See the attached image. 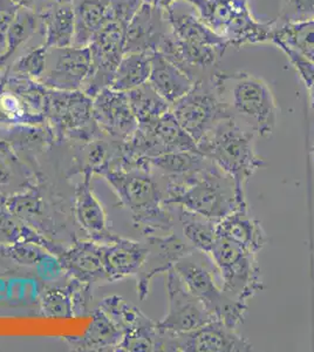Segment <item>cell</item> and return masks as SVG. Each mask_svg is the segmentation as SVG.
Returning a JSON list of instances; mask_svg holds the SVG:
<instances>
[{
    "label": "cell",
    "mask_w": 314,
    "mask_h": 352,
    "mask_svg": "<svg viewBox=\"0 0 314 352\" xmlns=\"http://www.w3.org/2000/svg\"><path fill=\"white\" fill-rule=\"evenodd\" d=\"M170 25L171 34L179 41L192 43V44L208 45L227 50L229 47L227 41L222 36L216 34L211 28H208L203 21L194 14H179L171 8L166 12Z\"/></svg>",
    "instance_id": "cell-28"
},
{
    "label": "cell",
    "mask_w": 314,
    "mask_h": 352,
    "mask_svg": "<svg viewBox=\"0 0 314 352\" xmlns=\"http://www.w3.org/2000/svg\"><path fill=\"white\" fill-rule=\"evenodd\" d=\"M151 169L156 168L166 179H177L205 168L210 160L201 152H171L148 159Z\"/></svg>",
    "instance_id": "cell-33"
},
{
    "label": "cell",
    "mask_w": 314,
    "mask_h": 352,
    "mask_svg": "<svg viewBox=\"0 0 314 352\" xmlns=\"http://www.w3.org/2000/svg\"><path fill=\"white\" fill-rule=\"evenodd\" d=\"M47 88L10 71L0 78V124L41 127L46 124Z\"/></svg>",
    "instance_id": "cell-8"
},
{
    "label": "cell",
    "mask_w": 314,
    "mask_h": 352,
    "mask_svg": "<svg viewBox=\"0 0 314 352\" xmlns=\"http://www.w3.org/2000/svg\"><path fill=\"white\" fill-rule=\"evenodd\" d=\"M3 202L5 207L24 223L31 226L38 232L44 228L46 202L36 186L30 184L11 197H5Z\"/></svg>",
    "instance_id": "cell-29"
},
{
    "label": "cell",
    "mask_w": 314,
    "mask_h": 352,
    "mask_svg": "<svg viewBox=\"0 0 314 352\" xmlns=\"http://www.w3.org/2000/svg\"><path fill=\"white\" fill-rule=\"evenodd\" d=\"M47 53L48 48L45 44L33 48L13 64L11 72L39 81L46 71Z\"/></svg>",
    "instance_id": "cell-40"
},
{
    "label": "cell",
    "mask_w": 314,
    "mask_h": 352,
    "mask_svg": "<svg viewBox=\"0 0 314 352\" xmlns=\"http://www.w3.org/2000/svg\"><path fill=\"white\" fill-rule=\"evenodd\" d=\"M277 25L304 24L314 21V0H282Z\"/></svg>",
    "instance_id": "cell-41"
},
{
    "label": "cell",
    "mask_w": 314,
    "mask_h": 352,
    "mask_svg": "<svg viewBox=\"0 0 314 352\" xmlns=\"http://www.w3.org/2000/svg\"><path fill=\"white\" fill-rule=\"evenodd\" d=\"M271 43L287 45L314 64V21L282 26L276 24Z\"/></svg>",
    "instance_id": "cell-35"
},
{
    "label": "cell",
    "mask_w": 314,
    "mask_h": 352,
    "mask_svg": "<svg viewBox=\"0 0 314 352\" xmlns=\"http://www.w3.org/2000/svg\"><path fill=\"white\" fill-rule=\"evenodd\" d=\"M16 242H31L46 249L52 256H59L64 249L54 243L46 235L24 223L14 217L4 206L0 204V244H12Z\"/></svg>",
    "instance_id": "cell-27"
},
{
    "label": "cell",
    "mask_w": 314,
    "mask_h": 352,
    "mask_svg": "<svg viewBox=\"0 0 314 352\" xmlns=\"http://www.w3.org/2000/svg\"><path fill=\"white\" fill-rule=\"evenodd\" d=\"M157 52L162 53L168 60L181 68L192 80L196 81V72L199 69L215 66L225 50L179 41L171 34L170 31Z\"/></svg>",
    "instance_id": "cell-21"
},
{
    "label": "cell",
    "mask_w": 314,
    "mask_h": 352,
    "mask_svg": "<svg viewBox=\"0 0 314 352\" xmlns=\"http://www.w3.org/2000/svg\"><path fill=\"white\" fill-rule=\"evenodd\" d=\"M210 81L234 118L240 116L256 135L267 138L272 134L278 106L265 81L244 72H215Z\"/></svg>",
    "instance_id": "cell-3"
},
{
    "label": "cell",
    "mask_w": 314,
    "mask_h": 352,
    "mask_svg": "<svg viewBox=\"0 0 314 352\" xmlns=\"http://www.w3.org/2000/svg\"><path fill=\"white\" fill-rule=\"evenodd\" d=\"M179 221L188 243L197 252L209 255L217 239V222L179 208Z\"/></svg>",
    "instance_id": "cell-34"
},
{
    "label": "cell",
    "mask_w": 314,
    "mask_h": 352,
    "mask_svg": "<svg viewBox=\"0 0 314 352\" xmlns=\"http://www.w3.org/2000/svg\"><path fill=\"white\" fill-rule=\"evenodd\" d=\"M276 46H278L282 52L287 54V58L290 59L292 65L295 66L299 76L302 78L304 84L306 86L307 91L310 93L311 104L314 109V64L311 63L305 56H302L300 53L295 50L289 47L287 45L282 43H276Z\"/></svg>",
    "instance_id": "cell-42"
},
{
    "label": "cell",
    "mask_w": 314,
    "mask_h": 352,
    "mask_svg": "<svg viewBox=\"0 0 314 352\" xmlns=\"http://www.w3.org/2000/svg\"><path fill=\"white\" fill-rule=\"evenodd\" d=\"M45 45L47 48L73 46L76 36V13L71 4L51 10L45 16Z\"/></svg>",
    "instance_id": "cell-32"
},
{
    "label": "cell",
    "mask_w": 314,
    "mask_h": 352,
    "mask_svg": "<svg viewBox=\"0 0 314 352\" xmlns=\"http://www.w3.org/2000/svg\"><path fill=\"white\" fill-rule=\"evenodd\" d=\"M41 312L47 318H71L76 316V307L72 290L66 288H53L45 292L41 298Z\"/></svg>",
    "instance_id": "cell-37"
},
{
    "label": "cell",
    "mask_w": 314,
    "mask_h": 352,
    "mask_svg": "<svg viewBox=\"0 0 314 352\" xmlns=\"http://www.w3.org/2000/svg\"><path fill=\"white\" fill-rule=\"evenodd\" d=\"M147 256L137 272V295L139 300H146L150 290L151 280L159 274H167L176 263L196 252L190 244L186 243L179 235L169 234L157 236L147 235Z\"/></svg>",
    "instance_id": "cell-16"
},
{
    "label": "cell",
    "mask_w": 314,
    "mask_h": 352,
    "mask_svg": "<svg viewBox=\"0 0 314 352\" xmlns=\"http://www.w3.org/2000/svg\"><path fill=\"white\" fill-rule=\"evenodd\" d=\"M312 154H313V164H314V146H313V149H312Z\"/></svg>",
    "instance_id": "cell-46"
},
{
    "label": "cell",
    "mask_w": 314,
    "mask_h": 352,
    "mask_svg": "<svg viewBox=\"0 0 314 352\" xmlns=\"http://www.w3.org/2000/svg\"><path fill=\"white\" fill-rule=\"evenodd\" d=\"M12 4L16 5V8H30V6L36 1V0H10Z\"/></svg>",
    "instance_id": "cell-45"
},
{
    "label": "cell",
    "mask_w": 314,
    "mask_h": 352,
    "mask_svg": "<svg viewBox=\"0 0 314 352\" xmlns=\"http://www.w3.org/2000/svg\"><path fill=\"white\" fill-rule=\"evenodd\" d=\"M148 82L170 106L186 96L195 84L187 73L157 51L151 53V72Z\"/></svg>",
    "instance_id": "cell-23"
},
{
    "label": "cell",
    "mask_w": 314,
    "mask_h": 352,
    "mask_svg": "<svg viewBox=\"0 0 314 352\" xmlns=\"http://www.w3.org/2000/svg\"><path fill=\"white\" fill-rule=\"evenodd\" d=\"M144 1L150 3L151 5H154L156 8L164 10V12H167L172 8V4L175 3L176 0H144Z\"/></svg>",
    "instance_id": "cell-44"
},
{
    "label": "cell",
    "mask_w": 314,
    "mask_h": 352,
    "mask_svg": "<svg viewBox=\"0 0 314 352\" xmlns=\"http://www.w3.org/2000/svg\"><path fill=\"white\" fill-rule=\"evenodd\" d=\"M126 28L115 21L102 28L88 45L91 50V73L82 91L94 96L104 88L111 87L116 69L124 56Z\"/></svg>",
    "instance_id": "cell-13"
},
{
    "label": "cell",
    "mask_w": 314,
    "mask_h": 352,
    "mask_svg": "<svg viewBox=\"0 0 314 352\" xmlns=\"http://www.w3.org/2000/svg\"><path fill=\"white\" fill-rule=\"evenodd\" d=\"M208 256L218 269L223 290L230 296L247 302L262 292L264 283L255 252L227 237L217 236Z\"/></svg>",
    "instance_id": "cell-7"
},
{
    "label": "cell",
    "mask_w": 314,
    "mask_h": 352,
    "mask_svg": "<svg viewBox=\"0 0 314 352\" xmlns=\"http://www.w3.org/2000/svg\"><path fill=\"white\" fill-rule=\"evenodd\" d=\"M144 3V0H111L114 21L127 30L133 16Z\"/></svg>",
    "instance_id": "cell-43"
},
{
    "label": "cell",
    "mask_w": 314,
    "mask_h": 352,
    "mask_svg": "<svg viewBox=\"0 0 314 352\" xmlns=\"http://www.w3.org/2000/svg\"><path fill=\"white\" fill-rule=\"evenodd\" d=\"M255 133L244 129L235 118L219 121L202 140L199 152L230 176L239 199L245 200V187L258 169L265 166V159L256 152Z\"/></svg>",
    "instance_id": "cell-2"
},
{
    "label": "cell",
    "mask_w": 314,
    "mask_h": 352,
    "mask_svg": "<svg viewBox=\"0 0 314 352\" xmlns=\"http://www.w3.org/2000/svg\"><path fill=\"white\" fill-rule=\"evenodd\" d=\"M151 72V53H124L111 88L114 91L127 93L149 80Z\"/></svg>",
    "instance_id": "cell-31"
},
{
    "label": "cell",
    "mask_w": 314,
    "mask_h": 352,
    "mask_svg": "<svg viewBox=\"0 0 314 352\" xmlns=\"http://www.w3.org/2000/svg\"><path fill=\"white\" fill-rule=\"evenodd\" d=\"M74 46H88L94 36L114 21L111 0H76Z\"/></svg>",
    "instance_id": "cell-25"
},
{
    "label": "cell",
    "mask_w": 314,
    "mask_h": 352,
    "mask_svg": "<svg viewBox=\"0 0 314 352\" xmlns=\"http://www.w3.org/2000/svg\"><path fill=\"white\" fill-rule=\"evenodd\" d=\"M0 256L12 261L19 265L34 267L52 255L38 244L16 242L12 244H0Z\"/></svg>",
    "instance_id": "cell-39"
},
{
    "label": "cell",
    "mask_w": 314,
    "mask_h": 352,
    "mask_svg": "<svg viewBox=\"0 0 314 352\" xmlns=\"http://www.w3.org/2000/svg\"><path fill=\"white\" fill-rule=\"evenodd\" d=\"M46 124L49 134L59 140L89 142L101 132L93 116V99L84 91L47 88Z\"/></svg>",
    "instance_id": "cell-6"
},
{
    "label": "cell",
    "mask_w": 314,
    "mask_h": 352,
    "mask_svg": "<svg viewBox=\"0 0 314 352\" xmlns=\"http://www.w3.org/2000/svg\"><path fill=\"white\" fill-rule=\"evenodd\" d=\"M91 173H84L74 195V214L80 227L92 240L101 243H111L117 237L108 230L107 217L102 204L91 188Z\"/></svg>",
    "instance_id": "cell-20"
},
{
    "label": "cell",
    "mask_w": 314,
    "mask_h": 352,
    "mask_svg": "<svg viewBox=\"0 0 314 352\" xmlns=\"http://www.w3.org/2000/svg\"><path fill=\"white\" fill-rule=\"evenodd\" d=\"M121 204L131 210L136 226L150 235L169 232L174 217L166 207V195L148 167L113 169L104 174Z\"/></svg>",
    "instance_id": "cell-4"
},
{
    "label": "cell",
    "mask_w": 314,
    "mask_h": 352,
    "mask_svg": "<svg viewBox=\"0 0 314 352\" xmlns=\"http://www.w3.org/2000/svg\"><path fill=\"white\" fill-rule=\"evenodd\" d=\"M104 249L106 243L98 241H76L56 258L71 278L91 285L98 280H106Z\"/></svg>",
    "instance_id": "cell-19"
},
{
    "label": "cell",
    "mask_w": 314,
    "mask_h": 352,
    "mask_svg": "<svg viewBox=\"0 0 314 352\" xmlns=\"http://www.w3.org/2000/svg\"><path fill=\"white\" fill-rule=\"evenodd\" d=\"M171 113L192 139L199 141L218 124L219 121L234 118L212 84L199 79L190 91L175 104H171Z\"/></svg>",
    "instance_id": "cell-10"
},
{
    "label": "cell",
    "mask_w": 314,
    "mask_h": 352,
    "mask_svg": "<svg viewBox=\"0 0 314 352\" xmlns=\"http://www.w3.org/2000/svg\"><path fill=\"white\" fill-rule=\"evenodd\" d=\"M189 256L174 267L188 289L202 302L214 320H222L232 328L242 324L247 315V302L236 300L219 288L211 272L202 264L189 260Z\"/></svg>",
    "instance_id": "cell-9"
},
{
    "label": "cell",
    "mask_w": 314,
    "mask_h": 352,
    "mask_svg": "<svg viewBox=\"0 0 314 352\" xmlns=\"http://www.w3.org/2000/svg\"><path fill=\"white\" fill-rule=\"evenodd\" d=\"M146 242L117 237L104 249L106 280L115 282L126 277L136 276L147 256Z\"/></svg>",
    "instance_id": "cell-22"
},
{
    "label": "cell",
    "mask_w": 314,
    "mask_h": 352,
    "mask_svg": "<svg viewBox=\"0 0 314 352\" xmlns=\"http://www.w3.org/2000/svg\"><path fill=\"white\" fill-rule=\"evenodd\" d=\"M36 14L30 8H18L6 31L4 50L0 53V64L8 60L18 48L24 45L36 33Z\"/></svg>",
    "instance_id": "cell-36"
},
{
    "label": "cell",
    "mask_w": 314,
    "mask_h": 352,
    "mask_svg": "<svg viewBox=\"0 0 314 352\" xmlns=\"http://www.w3.org/2000/svg\"><path fill=\"white\" fill-rule=\"evenodd\" d=\"M167 292L169 309L167 315L156 323L159 331L174 335L186 333L214 320L174 268L167 272Z\"/></svg>",
    "instance_id": "cell-14"
},
{
    "label": "cell",
    "mask_w": 314,
    "mask_h": 352,
    "mask_svg": "<svg viewBox=\"0 0 314 352\" xmlns=\"http://www.w3.org/2000/svg\"><path fill=\"white\" fill-rule=\"evenodd\" d=\"M162 351L250 352L254 346L236 328L214 320L186 333L162 332Z\"/></svg>",
    "instance_id": "cell-12"
},
{
    "label": "cell",
    "mask_w": 314,
    "mask_h": 352,
    "mask_svg": "<svg viewBox=\"0 0 314 352\" xmlns=\"http://www.w3.org/2000/svg\"><path fill=\"white\" fill-rule=\"evenodd\" d=\"M93 116L100 131L120 142L128 140L139 127L127 93L104 88L93 98Z\"/></svg>",
    "instance_id": "cell-17"
},
{
    "label": "cell",
    "mask_w": 314,
    "mask_h": 352,
    "mask_svg": "<svg viewBox=\"0 0 314 352\" xmlns=\"http://www.w3.org/2000/svg\"><path fill=\"white\" fill-rule=\"evenodd\" d=\"M216 232L217 236L227 237L255 254L260 252L267 243V234L262 224L250 217L247 206L237 209L217 222Z\"/></svg>",
    "instance_id": "cell-24"
},
{
    "label": "cell",
    "mask_w": 314,
    "mask_h": 352,
    "mask_svg": "<svg viewBox=\"0 0 314 352\" xmlns=\"http://www.w3.org/2000/svg\"><path fill=\"white\" fill-rule=\"evenodd\" d=\"M88 46L48 48L47 66L39 82L48 89L82 91L91 73Z\"/></svg>",
    "instance_id": "cell-15"
},
{
    "label": "cell",
    "mask_w": 314,
    "mask_h": 352,
    "mask_svg": "<svg viewBox=\"0 0 314 352\" xmlns=\"http://www.w3.org/2000/svg\"><path fill=\"white\" fill-rule=\"evenodd\" d=\"M199 11V19L222 36L229 46L271 41L277 21H256L251 14L249 0H186Z\"/></svg>",
    "instance_id": "cell-5"
},
{
    "label": "cell",
    "mask_w": 314,
    "mask_h": 352,
    "mask_svg": "<svg viewBox=\"0 0 314 352\" xmlns=\"http://www.w3.org/2000/svg\"><path fill=\"white\" fill-rule=\"evenodd\" d=\"M127 96L139 127L155 124L171 109L170 104H168L149 82L131 89L127 92Z\"/></svg>",
    "instance_id": "cell-30"
},
{
    "label": "cell",
    "mask_w": 314,
    "mask_h": 352,
    "mask_svg": "<svg viewBox=\"0 0 314 352\" xmlns=\"http://www.w3.org/2000/svg\"><path fill=\"white\" fill-rule=\"evenodd\" d=\"M25 179L26 169L16 152L8 142L0 141V188L11 187L13 184H16V181L25 188L30 186Z\"/></svg>",
    "instance_id": "cell-38"
},
{
    "label": "cell",
    "mask_w": 314,
    "mask_h": 352,
    "mask_svg": "<svg viewBox=\"0 0 314 352\" xmlns=\"http://www.w3.org/2000/svg\"><path fill=\"white\" fill-rule=\"evenodd\" d=\"M166 204L219 222L238 208L247 207L239 199L230 176L212 161L199 172L177 179H168Z\"/></svg>",
    "instance_id": "cell-1"
},
{
    "label": "cell",
    "mask_w": 314,
    "mask_h": 352,
    "mask_svg": "<svg viewBox=\"0 0 314 352\" xmlns=\"http://www.w3.org/2000/svg\"><path fill=\"white\" fill-rule=\"evenodd\" d=\"M99 309L124 333L119 351H159L161 335L155 322L117 295L106 297Z\"/></svg>",
    "instance_id": "cell-11"
},
{
    "label": "cell",
    "mask_w": 314,
    "mask_h": 352,
    "mask_svg": "<svg viewBox=\"0 0 314 352\" xmlns=\"http://www.w3.org/2000/svg\"><path fill=\"white\" fill-rule=\"evenodd\" d=\"M168 28L170 25L164 10L144 1L126 30L124 53L159 51L166 36L170 33Z\"/></svg>",
    "instance_id": "cell-18"
},
{
    "label": "cell",
    "mask_w": 314,
    "mask_h": 352,
    "mask_svg": "<svg viewBox=\"0 0 314 352\" xmlns=\"http://www.w3.org/2000/svg\"><path fill=\"white\" fill-rule=\"evenodd\" d=\"M124 333L101 309L93 314L92 322L81 338L72 340L73 348L84 351H119Z\"/></svg>",
    "instance_id": "cell-26"
}]
</instances>
